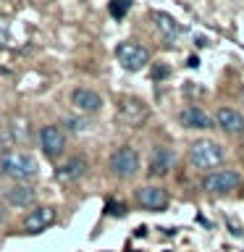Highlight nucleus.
Segmentation results:
<instances>
[{
    "instance_id": "nucleus-1",
    "label": "nucleus",
    "mask_w": 244,
    "mask_h": 252,
    "mask_svg": "<svg viewBox=\"0 0 244 252\" xmlns=\"http://www.w3.org/2000/svg\"><path fill=\"white\" fill-rule=\"evenodd\" d=\"M0 171L13 181H31L39 173L37 160L24 150H5L0 155Z\"/></svg>"
},
{
    "instance_id": "nucleus-2",
    "label": "nucleus",
    "mask_w": 244,
    "mask_h": 252,
    "mask_svg": "<svg viewBox=\"0 0 244 252\" xmlns=\"http://www.w3.org/2000/svg\"><path fill=\"white\" fill-rule=\"evenodd\" d=\"M223 158H226L223 147L213 139H200L192 145V150H189V163H192L197 171H213L215 173V168L223 163Z\"/></svg>"
},
{
    "instance_id": "nucleus-3",
    "label": "nucleus",
    "mask_w": 244,
    "mask_h": 252,
    "mask_svg": "<svg viewBox=\"0 0 244 252\" xmlns=\"http://www.w3.org/2000/svg\"><path fill=\"white\" fill-rule=\"evenodd\" d=\"M110 171H113L118 179L137 176V171H139V153L134 147H129V145H121L113 155H110Z\"/></svg>"
},
{
    "instance_id": "nucleus-4",
    "label": "nucleus",
    "mask_w": 244,
    "mask_h": 252,
    "mask_svg": "<svg viewBox=\"0 0 244 252\" xmlns=\"http://www.w3.org/2000/svg\"><path fill=\"white\" fill-rule=\"evenodd\" d=\"M116 55H118V63H121L126 71H142L150 63L147 47L139 45V42H121Z\"/></svg>"
},
{
    "instance_id": "nucleus-5",
    "label": "nucleus",
    "mask_w": 244,
    "mask_h": 252,
    "mask_svg": "<svg viewBox=\"0 0 244 252\" xmlns=\"http://www.w3.org/2000/svg\"><path fill=\"white\" fill-rule=\"evenodd\" d=\"M239 184H242L239 171H231V168H220L215 173H210V176H205V181H202L205 192H210V194H228Z\"/></svg>"
},
{
    "instance_id": "nucleus-6",
    "label": "nucleus",
    "mask_w": 244,
    "mask_h": 252,
    "mask_svg": "<svg viewBox=\"0 0 244 252\" xmlns=\"http://www.w3.org/2000/svg\"><path fill=\"white\" fill-rule=\"evenodd\" d=\"M137 202H139L145 210L160 213V210L168 208V192H165L163 187H155V184L139 187V189H137Z\"/></svg>"
},
{
    "instance_id": "nucleus-7",
    "label": "nucleus",
    "mask_w": 244,
    "mask_h": 252,
    "mask_svg": "<svg viewBox=\"0 0 244 252\" xmlns=\"http://www.w3.org/2000/svg\"><path fill=\"white\" fill-rule=\"evenodd\" d=\"M147 116H150V108L137 97H126V100H121V105H118V118H121L126 126H142L147 121Z\"/></svg>"
},
{
    "instance_id": "nucleus-8",
    "label": "nucleus",
    "mask_w": 244,
    "mask_h": 252,
    "mask_svg": "<svg viewBox=\"0 0 244 252\" xmlns=\"http://www.w3.org/2000/svg\"><path fill=\"white\" fill-rule=\"evenodd\" d=\"M39 147L47 158H58L66 150V134L58 126H42L39 129Z\"/></svg>"
},
{
    "instance_id": "nucleus-9",
    "label": "nucleus",
    "mask_w": 244,
    "mask_h": 252,
    "mask_svg": "<svg viewBox=\"0 0 244 252\" xmlns=\"http://www.w3.org/2000/svg\"><path fill=\"white\" fill-rule=\"evenodd\" d=\"M55 223V210L47 208V205H37V208H31L27 213V218H24V231L29 234H39L45 231L47 226Z\"/></svg>"
},
{
    "instance_id": "nucleus-10",
    "label": "nucleus",
    "mask_w": 244,
    "mask_h": 252,
    "mask_svg": "<svg viewBox=\"0 0 244 252\" xmlns=\"http://www.w3.org/2000/svg\"><path fill=\"white\" fill-rule=\"evenodd\" d=\"M173 163H176V155H173L171 147H155L152 153H150V163H147V173L150 176H165V173H171Z\"/></svg>"
},
{
    "instance_id": "nucleus-11",
    "label": "nucleus",
    "mask_w": 244,
    "mask_h": 252,
    "mask_svg": "<svg viewBox=\"0 0 244 252\" xmlns=\"http://www.w3.org/2000/svg\"><path fill=\"white\" fill-rule=\"evenodd\" d=\"M71 102H74L76 110H82V113H97V110L102 108V97L94 90H87V87H79V90H74V94H71Z\"/></svg>"
},
{
    "instance_id": "nucleus-12",
    "label": "nucleus",
    "mask_w": 244,
    "mask_h": 252,
    "mask_svg": "<svg viewBox=\"0 0 244 252\" xmlns=\"http://www.w3.org/2000/svg\"><path fill=\"white\" fill-rule=\"evenodd\" d=\"M181 126L184 129H213V118L200 105H186L181 110Z\"/></svg>"
},
{
    "instance_id": "nucleus-13",
    "label": "nucleus",
    "mask_w": 244,
    "mask_h": 252,
    "mask_svg": "<svg viewBox=\"0 0 244 252\" xmlns=\"http://www.w3.org/2000/svg\"><path fill=\"white\" fill-rule=\"evenodd\" d=\"M215 121L223 131L228 134H242L244 131V116L236 113L234 108H218L215 110Z\"/></svg>"
},
{
    "instance_id": "nucleus-14",
    "label": "nucleus",
    "mask_w": 244,
    "mask_h": 252,
    "mask_svg": "<svg viewBox=\"0 0 244 252\" xmlns=\"http://www.w3.org/2000/svg\"><path fill=\"white\" fill-rule=\"evenodd\" d=\"M87 173V160L84 158H71L68 163H63L58 171H55V179L58 181H76Z\"/></svg>"
},
{
    "instance_id": "nucleus-15",
    "label": "nucleus",
    "mask_w": 244,
    "mask_h": 252,
    "mask_svg": "<svg viewBox=\"0 0 244 252\" xmlns=\"http://www.w3.org/2000/svg\"><path fill=\"white\" fill-rule=\"evenodd\" d=\"M5 200L11 205H16V208H29L37 200V189L34 187H13L5 192Z\"/></svg>"
},
{
    "instance_id": "nucleus-16",
    "label": "nucleus",
    "mask_w": 244,
    "mask_h": 252,
    "mask_svg": "<svg viewBox=\"0 0 244 252\" xmlns=\"http://www.w3.org/2000/svg\"><path fill=\"white\" fill-rule=\"evenodd\" d=\"M152 21H155V27L160 29L168 39H173V37H179V34H181V27L176 24V19H173V16H168V13L152 11Z\"/></svg>"
},
{
    "instance_id": "nucleus-17",
    "label": "nucleus",
    "mask_w": 244,
    "mask_h": 252,
    "mask_svg": "<svg viewBox=\"0 0 244 252\" xmlns=\"http://www.w3.org/2000/svg\"><path fill=\"white\" fill-rule=\"evenodd\" d=\"M108 8H110V16H116V19H123L126 11L131 8V3H129V0H123V3H110Z\"/></svg>"
},
{
    "instance_id": "nucleus-18",
    "label": "nucleus",
    "mask_w": 244,
    "mask_h": 252,
    "mask_svg": "<svg viewBox=\"0 0 244 252\" xmlns=\"http://www.w3.org/2000/svg\"><path fill=\"white\" fill-rule=\"evenodd\" d=\"M168 76V66L165 63H155L152 66V79H165Z\"/></svg>"
},
{
    "instance_id": "nucleus-19",
    "label": "nucleus",
    "mask_w": 244,
    "mask_h": 252,
    "mask_svg": "<svg viewBox=\"0 0 244 252\" xmlns=\"http://www.w3.org/2000/svg\"><path fill=\"white\" fill-rule=\"evenodd\" d=\"M66 126L71 131H82L84 129V121H76V118H66Z\"/></svg>"
},
{
    "instance_id": "nucleus-20",
    "label": "nucleus",
    "mask_w": 244,
    "mask_h": 252,
    "mask_svg": "<svg viewBox=\"0 0 244 252\" xmlns=\"http://www.w3.org/2000/svg\"><path fill=\"white\" fill-rule=\"evenodd\" d=\"M108 213H113V216H123L126 208H123V205H118V202H108Z\"/></svg>"
},
{
    "instance_id": "nucleus-21",
    "label": "nucleus",
    "mask_w": 244,
    "mask_h": 252,
    "mask_svg": "<svg viewBox=\"0 0 244 252\" xmlns=\"http://www.w3.org/2000/svg\"><path fill=\"white\" fill-rule=\"evenodd\" d=\"M8 42V27H5V21L0 19V47H3Z\"/></svg>"
},
{
    "instance_id": "nucleus-22",
    "label": "nucleus",
    "mask_w": 244,
    "mask_h": 252,
    "mask_svg": "<svg viewBox=\"0 0 244 252\" xmlns=\"http://www.w3.org/2000/svg\"><path fill=\"white\" fill-rule=\"evenodd\" d=\"M186 66H189V68H197V66H200V61H197V58H194V55H192V58H189V61H186Z\"/></svg>"
},
{
    "instance_id": "nucleus-23",
    "label": "nucleus",
    "mask_w": 244,
    "mask_h": 252,
    "mask_svg": "<svg viewBox=\"0 0 244 252\" xmlns=\"http://www.w3.org/2000/svg\"><path fill=\"white\" fill-rule=\"evenodd\" d=\"M3 220H5V205L0 202V223H3Z\"/></svg>"
},
{
    "instance_id": "nucleus-24",
    "label": "nucleus",
    "mask_w": 244,
    "mask_h": 252,
    "mask_svg": "<svg viewBox=\"0 0 244 252\" xmlns=\"http://www.w3.org/2000/svg\"><path fill=\"white\" fill-rule=\"evenodd\" d=\"M165 252H171V250H165Z\"/></svg>"
}]
</instances>
